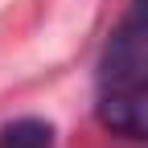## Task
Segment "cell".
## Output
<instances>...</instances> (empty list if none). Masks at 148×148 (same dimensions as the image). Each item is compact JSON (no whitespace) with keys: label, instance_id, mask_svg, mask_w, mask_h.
Here are the masks:
<instances>
[{"label":"cell","instance_id":"obj_1","mask_svg":"<svg viewBox=\"0 0 148 148\" xmlns=\"http://www.w3.org/2000/svg\"><path fill=\"white\" fill-rule=\"evenodd\" d=\"M103 86H132L148 78V4H136V12L107 37L103 62H99Z\"/></svg>","mask_w":148,"mask_h":148},{"label":"cell","instance_id":"obj_2","mask_svg":"<svg viewBox=\"0 0 148 148\" xmlns=\"http://www.w3.org/2000/svg\"><path fill=\"white\" fill-rule=\"evenodd\" d=\"M99 123L119 136L148 140V78L132 86H111L99 103Z\"/></svg>","mask_w":148,"mask_h":148},{"label":"cell","instance_id":"obj_3","mask_svg":"<svg viewBox=\"0 0 148 148\" xmlns=\"http://www.w3.org/2000/svg\"><path fill=\"white\" fill-rule=\"evenodd\" d=\"M0 148H53V123L37 115L12 119L0 127Z\"/></svg>","mask_w":148,"mask_h":148},{"label":"cell","instance_id":"obj_4","mask_svg":"<svg viewBox=\"0 0 148 148\" xmlns=\"http://www.w3.org/2000/svg\"><path fill=\"white\" fill-rule=\"evenodd\" d=\"M136 4H148V0H136Z\"/></svg>","mask_w":148,"mask_h":148}]
</instances>
